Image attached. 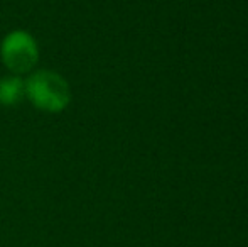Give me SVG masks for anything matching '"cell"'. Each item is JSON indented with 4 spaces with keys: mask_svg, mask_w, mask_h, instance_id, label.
I'll use <instances>...</instances> for the list:
<instances>
[{
    "mask_svg": "<svg viewBox=\"0 0 248 247\" xmlns=\"http://www.w3.org/2000/svg\"><path fill=\"white\" fill-rule=\"evenodd\" d=\"M26 99L41 112L59 114L71 103V86L59 73L37 69L26 78Z\"/></svg>",
    "mask_w": 248,
    "mask_h": 247,
    "instance_id": "6da1fadb",
    "label": "cell"
},
{
    "mask_svg": "<svg viewBox=\"0 0 248 247\" xmlns=\"http://www.w3.org/2000/svg\"><path fill=\"white\" fill-rule=\"evenodd\" d=\"M0 60L10 75L31 73L39 63V46L27 31H12L0 43Z\"/></svg>",
    "mask_w": 248,
    "mask_h": 247,
    "instance_id": "7a4b0ae2",
    "label": "cell"
},
{
    "mask_svg": "<svg viewBox=\"0 0 248 247\" xmlns=\"http://www.w3.org/2000/svg\"><path fill=\"white\" fill-rule=\"evenodd\" d=\"M26 99V80L22 76L9 75L0 78V105L16 107Z\"/></svg>",
    "mask_w": 248,
    "mask_h": 247,
    "instance_id": "3957f363",
    "label": "cell"
}]
</instances>
